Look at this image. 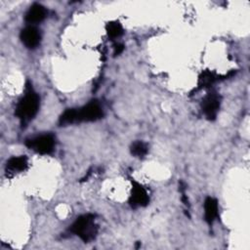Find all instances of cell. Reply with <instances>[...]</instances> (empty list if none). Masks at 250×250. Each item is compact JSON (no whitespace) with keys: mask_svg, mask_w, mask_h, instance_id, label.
Masks as SVG:
<instances>
[{"mask_svg":"<svg viewBox=\"0 0 250 250\" xmlns=\"http://www.w3.org/2000/svg\"><path fill=\"white\" fill-rule=\"evenodd\" d=\"M39 97L30 84H26L23 97L19 101L16 107V116L21 123L26 124L34 118L39 109Z\"/></svg>","mask_w":250,"mask_h":250,"instance_id":"1","label":"cell"},{"mask_svg":"<svg viewBox=\"0 0 250 250\" xmlns=\"http://www.w3.org/2000/svg\"><path fill=\"white\" fill-rule=\"evenodd\" d=\"M70 231L80 237L84 242L92 241L98 233V225L96 224L95 216L86 214L78 217L71 225Z\"/></svg>","mask_w":250,"mask_h":250,"instance_id":"2","label":"cell"},{"mask_svg":"<svg viewBox=\"0 0 250 250\" xmlns=\"http://www.w3.org/2000/svg\"><path fill=\"white\" fill-rule=\"evenodd\" d=\"M25 145L28 148L40 154H49L54 150L55 138L51 134H43L26 140Z\"/></svg>","mask_w":250,"mask_h":250,"instance_id":"3","label":"cell"},{"mask_svg":"<svg viewBox=\"0 0 250 250\" xmlns=\"http://www.w3.org/2000/svg\"><path fill=\"white\" fill-rule=\"evenodd\" d=\"M220 105H221V97L215 91L209 92L201 102L202 112L204 113L205 117L210 121L216 119L218 111L220 109Z\"/></svg>","mask_w":250,"mask_h":250,"instance_id":"4","label":"cell"},{"mask_svg":"<svg viewBox=\"0 0 250 250\" xmlns=\"http://www.w3.org/2000/svg\"><path fill=\"white\" fill-rule=\"evenodd\" d=\"M131 184H132V188H131V194L129 197L130 206L134 209L146 206L149 202V196L146 189L134 179H131Z\"/></svg>","mask_w":250,"mask_h":250,"instance_id":"5","label":"cell"},{"mask_svg":"<svg viewBox=\"0 0 250 250\" xmlns=\"http://www.w3.org/2000/svg\"><path fill=\"white\" fill-rule=\"evenodd\" d=\"M102 117L103 109L97 101H91L86 105L77 109V123L82 121H96Z\"/></svg>","mask_w":250,"mask_h":250,"instance_id":"6","label":"cell"},{"mask_svg":"<svg viewBox=\"0 0 250 250\" xmlns=\"http://www.w3.org/2000/svg\"><path fill=\"white\" fill-rule=\"evenodd\" d=\"M20 38H21L22 44L26 48L34 49L40 44L41 34H40V31L36 27H34L32 25H28V26L24 27L23 29H21Z\"/></svg>","mask_w":250,"mask_h":250,"instance_id":"7","label":"cell"},{"mask_svg":"<svg viewBox=\"0 0 250 250\" xmlns=\"http://www.w3.org/2000/svg\"><path fill=\"white\" fill-rule=\"evenodd\" d=\"M46 9L41 4L34 3L30 6L25 14V21L28 23H38L42 21L46 17Z\"/></svg>","mask_w":250,"mask_h":250,"instance_id":"8","label":"cell"},{"mask_svg":"<svg viewBox=\"0 0 250 250\" xmlns=\"http://www.w3.org/2000/svg\"><path fill=\"white\" fill-rule=\"evenodd\" d=\"M27 166H28V159L25 155L14 156L7 161L6 170H7V173L22 172L27 168Z\"/></svg>","mask_w":250,"mask_h":250,"instance_id":"9","label":"cell"},{"mask_svg":"<svg viewBox=\"0 0 250 250\" xmlns=\"http://www.w3.org/2000/svg\"><path fill=\"white\" fill-rule=\"evenodd\" d=\"M204 217L208 224H212L218 217V201L213 197H207L204 201Z\"/></svg>","mask_w":250,"mask_h":250,"instance_id":"10","label":"cell"},{"mask_svg":"<svg viewBox=\"0 0 250 250\" xmlns=\"http://www.w3.org/2000/svg\"><path fill=\"white\" fill-rule=\"evenodd\" d=\"M217 79H218V76L213 71L203 70L198 77L197 89L201 90V89L209 88Z\"/></svg>","mask_w":250,"mask_h":250,"instance_id":"11","label":"cell"},{"mask_svg":"<svg viewBox=\"0 0 250 250\" xmlns=\"http://www.w3.org/2000/svg\"><path fill=\"white\" fill-rule=\"evenodd\" d=\"M59 123L61 126H65L73 123H77V109L76 108H67L60 116Z\"/></svg>","mask_w":250,"mask_h":250,"instance_id":"12","label":"cell"},{"mask_svg":"<svg viewBox=\"0 0 250 250\" xmlns=\"http://www.w3.org/2000/svg\"><path fill=\"white\" fill-rule=\"evenodd\" d=\"M106 33L109 38L115 39L123 34V27L119 21H109L105 26Z\"/></svg>","mask_w":250,"mask_h":250,"instance_id":"13","label":"cell"},{"mask_svg":"<svg viewBox=\"0 0 250 250\" xmlns=\"http://www.w3.org/2000/svg\"><path fill=\"white\" fill-rule=\"evenodd\" d=\"M130 151L136 157H144L145 155H146V153L148 151V147H147L146 144H145L144 142L137 141L132 144V146L130 147Z\"/></svg>","mask_w":250,"mask_h":250,"instance_id":"14","label":"cell"},{"mask_svg":"<svg viewBox=\"0 0 250 250\" xmlns=\"http://www.w3.org/2000/svg\"><path fill=\"white\" fill-rule=\"evenodd\" d=\"M124 50V45L121 43H115L113 46V55L118 56L120 55Z\"/></svg>","mask_w":250,"mask_h":250,"instance_id":"15","label":"cell"}]
</instances>
